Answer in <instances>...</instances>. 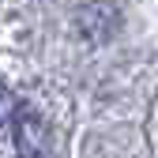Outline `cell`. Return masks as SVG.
I'll return each mask as SVG.
<instances>
[{
	"label": "cell",
	"mask_w": 158,
	"mask_h": 158,
	"mask_svg": "<svg viewBox=\"0 0 158 158\" xmlns=\"http://www.w3.org/2000/svg\"><path fill=\"white\" fill-rule=\"evenodd\" d=\"M11 128H15L11 135H15V154L19 158H45L49 154V124L38 109L19 106Z\"/></svg>",
	"instance_id": "1"
},
{
	"label": "cell",
	"mask_w": 158,
	"mask_h": 158,
	"mask_svg": "<svg viewBox=\"0 0 158 158\" xmlns=\"http://www.w3.org/2000/svg\"><path fill=\"white\" fill-rule=\"evenodd\" d=\"M15 113H19L15 94H11L4 83H0V128H4V124H11V121H15Z\"/></svg>",
	"instance_id": "2"
}]
</instances>
